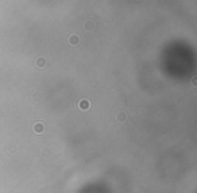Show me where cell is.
Here are the masks:
<instances>
[{"instance_id": "obj_1", "label": "cell", "mask_w": 197, "mask_h": 193, "mask_svg": "<svg viewBox=\"0 0 197 193\" xmlns=\"http://www.w3.org/2000/svg\"><path fill=\"white\" fill-rule=\"evenodd\" d=\"M78 107H80L81 109H89L91 108V101L82 99V100H80V103H78Z\"/></svg>"}, {"instance_id": "obj_2", "label": "cell", "mask_w": 197, "mask_h": 193, "mask_svg": "<svg viewBox=\"0 0 197 193\" xmlns=\"http://www.w3.org/2000/svg\"><path fill=\"white\" fill-rule=\"evenodd\" d=\"M67 41H69L70 45H78V43H80V37L76 35V34H73V35L69 37V39H67Z\"/></svg>"}, {"instance_id": "obj_3", "label": "cell", "mask_w": 197, "mask_h": 193, "mask_svg": "<svg viewBox=\"0 0 197 193\" xmlns=\"http://www.w3.org/2000/svg\"><path fill=\"white\" fill-rule=\"evenodd\" d=\"M34 131H37V132H42V131H43L42 123H37V124L34 126Z\"/></svg>"}, {"instance_id": "obj_4", "label": "cell", "mask_w": 197, "mask_h": 193, "mask_svg": "<svg viewBox=\"0 0 197 193\" xmlns=\"http://www.w3.org/2000/svg\"><path fill=\"white\" fill-rule=\"evenodd\" d=\"M126 114L124 112H120V114H118V120L119 122H123V120H126Z\"/></svg>"}, {"instance_id": "obj_5", "label": "cell", "mask_w": 197, "mask_h": 193, "mask_svg": "<svg viewBox=\"0 0 197 193\" xmlns=\"http://www.w3.org/2000/svg\"><path fill=\"white\" fill-rule=\"evenodd\" d=\"M43 58H38V61H37V65L38 66H43V65H46V62H43Z\"/></svg>"}, {"instance_id": "obj_6", "label": "cell", "mask_w": 197, "mask_h": 193, "mask_svg": "<svg viewBox=\"0 0 197 193\" xmlns=\"http://www.w3.org/2000/svg\"><path fill=\"white\" fill-rule=\"evenodd\" d=\"M85 30H89V27H93V23H88V22H86L85 23Z\"/></svg>"}]
</instances>
